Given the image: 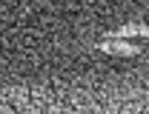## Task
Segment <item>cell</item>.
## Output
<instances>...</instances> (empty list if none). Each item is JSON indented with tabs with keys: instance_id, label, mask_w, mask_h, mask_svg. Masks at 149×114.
I'll return each mask as SVG.
<instances>
[{
	"instance_id": "obj_1",
	"label": "cell",
	"mask_w": 149,
	"mask_h": 114,
	"mask_svg": "<svg viewBox=\"0 0 149 114\" xmlns=\"http://www.w3.org/2000/svg\"><path fill=\"white\" fill-rule=\"evenodd\" d=\"M97 49L103 52V54H112V57H138L141 54V46L135 43V40H123V37H106L97 43Z\"/></svg>"
},
{
	"instance_id": "obj_2",
	"label": "cell",
	"mask_w": 149,
	"mask_h": 114,
	"mask_svg": "<svg viewBox=\"0 0 149 114\" xmlns=\"http://www.w3.org/2000/svg\"><path fill=\"white\" fill-rule=\"evenodd\" d=\"M112 37H123V40L149 37V26H146V23H123L120 29H115V32H112Z\"/></svg>"
}]
</instances>
